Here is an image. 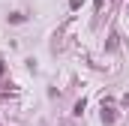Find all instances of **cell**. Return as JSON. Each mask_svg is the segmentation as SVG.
I'll return each mask as SVG.
<instances>
[{
  "label": "cell",
  "mask_w": 129,
  "mask_h": 126,
  "mask_svg": "<svg viewBox=\"0 0 129 126\" xmlns=\"http://www.w3.org/2000/svg\"><path fill=\"white\" fill-rule=\"evenodd\" d=\"M9 21H12V24H21V21H24V15H21V12H12V15H9Z\"/></svg>",
  "instance_id": "obj_2"
},
{
  "label": "cell",
  "mask_w": 129,
  "mask_h": 126,
  "mask_svg": "<svg viewBox=\"0 0 129 126\" xmlns=\"http://www.w3.org/2000/svg\"><path fill=\"white\" fill-rule=\"evenodd\" d=\"M102 120H105V123H114V108H111L108 102H102Z\"/></svg>",
  "instance_id": "obj_1"
},
{
  "label": "cell",
  "mask_w": 129,
  "mask_h": 126,
  "mask_svg": "<svg viewBox=\"0 0 129 126\" xmlns=\"http://www.w3.org/2000/svg\"><path fill=\"white\" fill-rule=\"evenodd\" d=\"M123 105H126V108H129V93H126V96H123Z\"/></svg>",
  "instance_id": "obj_3"
}]
</instances>
